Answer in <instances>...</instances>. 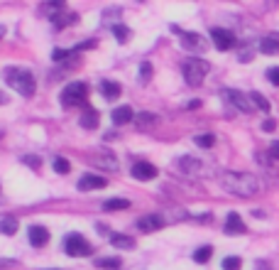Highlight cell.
Masks as SVG:
<instances>
[{
	"label": "cell",
	"instance_id": "obj_32",
	"mask_svg": "<svg viewBox=\"0 0 279 270\" xmlns=\"http://www.w3.org/2000/svg\"><path fill=\"white\" fill-rule=\"evenodd\" d=\"M240 265H242V260H240L237 256L223 258V270H240Z\"/></svg>",
	"mask_w": 279,
	"mask_h": 270
},
{
	"label": "cell",
	"instance_id": "obj_20",
	"mask_svg": "<svg viewBox=\"0 0 279 270\" xmlns=\"http://www.w3.org/2000/svg\"><path fill=\"white\" fill-rule=\"evenodd\" d=\"M17 226H20L17 216H3V219H0V233H3V236L17 233Z\"/></svg>",
	"mask_w": 279,
	"mask_h": 270
},
{
	"label": "cell",
	"instance_id": "obj_15",
	"mask_svg": "<svg viewBox=\"0 0 279 270\" xmlns=\"http://www.w3.org/2000/svg\"><path fill=\"white\" fill-rule=\"evenodd\" d=\"M88 160L100 165V167H106V170H118V160H115V155H111V153H96V155L88 157Z\"/></svg>",
	"mask_w": 279,
	"mask_h": 270
},
{
	"label": "cell",
	"instance_id": "obj_24",
	"mask_svg": "<svg viewBox=\"0 0 279 270\" xmlns=\"http://www.w3.org/2000/svg\"><path fill=\"white\" fill-rule=\"evenodd\" d=\"M123 260L120 258H98L96 260V268H103V270H120Z\"/></svg>",
	"mask_w": 279,
	"mask_h": 270
},
{
	"label": "cell",
	"instance_id": "obj_16",
	"mask_svg": "<svg viewBox=\"0 0 279 270\" xmlns=\"http://www.w3.org/2000/svg\"><path fill=\"white\" fill-rule=\"evenodd\" d=\"M132 118H135V113H132L130 106H118V108L113 111V123H115V126H125Z\"/></svg>",
	"mask_w": 279,
	"mask_h": 270
},
{
	"label": "cell",
	"instance_id": "obj_34",
	"mask_svg": "<svg viewBox=\"0 0 279 270\" xmlns=\"http://www.w3.org/2000/svg\"><path fill=\"white\" fill-rule=\"evenodd\" d=\"M267 79L274 86H279V67H269V69H267Z\"/></svg>",
	"mask_w": 279,
	"mask_h": 270
},
{
	"label": "cell",
	"instance_id": "obj_7",
	"mask_svg": "<svg viewBox=\"0 0 279 270\" xmlns=\"http://www.w3.org/2000/svg\"><path fill=\"white\" fill-rule=\"evenodd\" d=\"M223 99L230 101L237 111H242V113H250L252 108H255V106H252V101H250V96H245L242 91H235V88H225Z\"/></svg>",
	"mask_w": 279,
	"mask_h": 270
},
{
	"label": "cell",
	"instance_id": "obj_2",
	"mask_svg": "<svg viewBox=\"0 0 279 270\" xmlns=\"http://www.w3.org/2000/svg\"><path fill=\"white\" fill-rule=\"evenodd\" d=\"M5 84L15 88L20 96H34V76L27 69H20V67H8L5 69Z\"/></svg>",
	"mask_w": 279,
	"mask_h": 270
},
{
	"label": "cell",
	"instance_id": "obj_36",
	"mask_svg": "<svg viewBox=\"0 0 279 270\" xmlns=\"http://www.w3.org/2000/svg\"><path fill=\"white\" fill-rule=\"evenodd\" d=\"M91 47H96V40H88V42H81L74 52H84V49H91Z\"/></svg>",
	"mask_w": 279,
	"mask_h": 270
},
{
	"label": "cell",
	"instance_id": "obj_8",
	"mask_svg": "<svg viewBox=\"0 0 279 270\" xmlns=\"http://www.w3.org/2000/svg\"><path fill=\"white\" fill-rule=\"evenodd\" d=\"M174 32H179L182 35V47L184 49H191V52H206V40L201 37V35H196V32H182L179 27H171Z\"/></svg>",
	"mask_w": 279,
	"mask_h": 270
},
{
	"label": "cell",
	"instance_id": "obj_29",
	"mask_svg": "<svg viewBox=\"0 0 279 270\" xmlns=\"http://www.w3.org/2000/svg\"><path fill=\"white\" fill-rule=\"evenodd\" d=\"M194 140H196V145H198V147H213V145H216V135L206 133V135H196Z\"/></svg>",
	"mask_w": 279,
	"mask_h": 270
},
{
	"label": "cell",
	"instance_id": "obj_22",
	"mask_svg": "<svg viewBox=\"0 0 279 270\" xmlns=\"http://www.w3.org/2000/svg\"><path fill=\"white\" fill-rule=\"evenodd\" d=\"M111 246L115 248H135V238L132 236H125V233H111Z\"/></svg>",
	"mask_w": 279,
	"mask_h": 270
},
{
	"label": "cell",
	"instance_id": "obj_38",
	"mask_svg": "<svg viewBox=\"0 0 279 270\" xmlns=\"http://www.w3.org/2000/svg\"><path fill=\"white\" fill-rule=\"evenodd\" d=\"M25 162L32 165V167H40V165H42V160H40V157H25Z\"/></svg>",
	"mask_w": 279,
	"mask_h": 270
},
{
	"label": "cell",
	"instance_id": "obj_40",
	"mask_svg": "<svg viewBox=\"0 0 279 270\" xmlns=\"http://www.w3.org/2000/svg\"><path fill=\"white\" fill-rule=\"evenodd\" d=\"M3 37H5V27L0 25V40H3Z\"/></svg>",
	"mask_w": 279,
	"mask_h": 270
},
{
	"label": "cell",
	"instance_id": "obj_21",
	"mask_svg": "<svg viewBox=\"0 0 279 270\" xmlns=\"http://www.w3.org/2000/svg\"><path fill=\"white\" fill-rule=\"evenodd\" d=\"M100 91H103V96L108 101L118 99L120 96V91H123V86L118 84V81H100Z\"/></svg>",
	"mask_w": 279,
	"mask_h": 270
},
{
	"label": "cell",
	"instance_id": "obj_14",
	"mask_svg": "<svg viewBox=\"0 0 279 270\" xmlns=\"http://www.w3.org/2000/svg\"><path fill=\"white\" fill-rule=\"evenodd\" d=\"M98 118H100V113H98L96 108H91V106H86V111H84V115H81V128H86V130H93V128H98Z\"/></svg>",
	"mask_w": 279,
	"mask_h": 270
},
{
	"label": "cell",
	"instance_id": "obj_4",
	"mask_svg": "<svg viewBox=\"0 0 279 270\" xmlns=\"http://www.w3.org/2000/svg\"><path fill=\"white\" fill-rule=\"evenodd\" d=\"M86 99H88V86L84 81H71L61 91V103L66 108H71V106H86Z\"/></svg>",
	"mask_w": 279,
	"mask_h": 270
},
{
	"label": "cell",
	"instance_id": "obj_18",
	"mask_svg": "<svg viewBox=\"0 0 279 270\" xmlns=\"http://www.w3.org/2000/svg\"><path fill=\"white\" fill-rule=\"evenodd\" d=\"M159 123V115H154V113H137L135 115V126H137L140 130H150L154 128Z\"/></svg>",
	"mask_w": 279,
	"mask_h": 270
},
{
	"label": "cell",
	"instance_id": "obj_35",
	"mask_svg": "<svg viewBox=\"0 0 279 270\" xmlns=\"http://www.w3.org/2000/svg\"><path fill=\"white\" fill-rule=\"evenodd\" d=\"M267 155L272 157V160H279V140H274L269 145V153H267Z\"/></svg>",
	"mask_w": 279,
	"mask_h": 270
},
{
	"label": "cell",
	"instance_id": "obj_10",
	"mask_svg": "<svg viewBox=\"0 0 279 270\" xmlns=\"http://www.w3.org/2000/svg\"><path fill=\"white\" fill-rule=\"evenodd\" d=\"M162 226H164V216H159V214H147V216H142L137 221L140 231H157Z\"/></svg>",
	"mask_w": 279,
	"mask_h": 270
},
{
	"label": "cell",
	"instance_id": "obj_31",
	"mask_svg": "<svg viewBox=\"0 0 279 270\" xmlns=\"http://www.w3.org/2000/svg\"><path fill=\"white\" fill-rule=\"evenodd\" d=\"M150 76H152V64H150V62H142V64H140V81L147 84Z\"/></svg>",
	"mask_w": 279,
	"mask_h": 270
},
{
	"label": "cell",
	"instance_id": "obj_13",
	"mask_svg": "<svg viewBox=\"0 0 279 270\" xmlns=\"http://www.w3.org/2000/svg\"><path fill=\"white\" fill-rule=\"evenodd\" d=\"M225 233H245V224H242V216L235 212L228 214L225 219Z\"/></svg>",
	"mask_w": 279,
	"mask_h": 270
},
{
	"label": "cell",
	"instance_id": "obj_41",
	"mask_svg": "<svg viewBox=\"0 0 279 270\" xmlns=\"http://www.w3.org/2000/svg\"><path fill=\"white\" fill-rule=\"evenodd\" d=\"M5 101H8L5 99V94H0V103H5Z\"/></svg>",
	"mask_w": 279,
	"mask_h": 270
},
{
	"label": "cell",
	"instance_id": "obj_39",
	"mask_svg": "<svg viewBox=\"0 0 279 270\" xmlns=\"http://www.w3.org/2000/svg\"><path fill=\"white\" fill-rule=\"evenodd\" d=\"M15 260H8V258H0V268H13Z\"/></svg>",
	"mask_w": 279,
	"mask_h": 270
},
{
	"label": "cell",
	"instance_id": "obj_23",
	"mask_svg": "<svg viewBox=\"0 0 279 270\" xmlns=\"http://www.w3.org/2000/svg\"><path fill=\"white\" fill-rule=\"evenodd\" d=\"M52 22H54V25H56V29H61V27H69V25H76V22H79V15H76V13L54 15V17H52Z\"/></svg>",
	"mask_w": 279,
	"mask_h": 270
},
{
	"label": "cell",
	"instance_id": "obj_6",
	"mask_svg": "<svg viewBox=\"0 0 279 270\" xmlns=\"http://www.w3.org/2000/svg\"><path fill=\"white\" fill-rule=\"evenodd\" d=\"M211 40H213V47L216 49H221V52H228V49H233L237 44L235 35L230 32V29H223V27H213L211 29Z\"/></svg>",
	"mask_w": 279,
	"mask_h": 270
},
{
	"label": "cell",
	"instance_id": "obj_3",
	"mask_svg": "<svg viewBox=\"0 0 279 270\" xmlns=\"http://www.w3.org/2000/svg\"><path fill=\"white\" fill-rule=\"evenodd\" d=\"M182 71H184V79H186L189 86H201L203 79H206V74L211 71V64L206 59H186Z\"/></svg>",
	"mask_w": 279,
	"mask_h": 270
},
{
	"label": "cell",
	"instance_id": "obj_9",
	"mask_svg": "<svg viewBox=\"0 0 279 270\" xmlns=\"http://www.w3.org/2000/svg\"><path fill=\"white\" fill-rule=\"evenodd\" d=\"M132 177L140 179V182H147V179H154L157 177V167L152 162H145V160H137L132 165Z\"/></svg>",
	"mask_w": 279,
	"mask_h": 270
},
{
	"label": "cell",
	"instance_id": "obj_17",
	"mask_svg": "<svg viewBox=\"0 0 279 270\" xmlns=\"http://www.w3.org/2000/svg\"><path fill=\"white\" fill-rule=\"evenodd\" d=\"M260 52L262 54H277L279 52V35H267L260 40Z\"/></svg>",
	"mask_w": 279,
	"mask_h": 270
},
{
	"label": "cell",
	"instance_id": "obj_26",
	"mask_svg": "<svg viewBox=\"0 0 279 270\" xmlns=\"http://www.w3.org/2000/svg\"><path fill=\"white\" fill-rule=\"evenodd\" d=\"M113 35H115V40L120 44H125L127 40H130V29H127L125 25H113Z\"/></svg>",
	"mask_w": 279,
	"mask_h": 270
},
{
	"label": "cell",
	"instance_id": "obj_30",
	"mask_svg": "<svg viewBox=\"0 0 279 270\" xmlns=\"http://www.w3.org/2000/svg\"><path fill=\"white\" fill-rule=\"evenodd\" d=\"M54 170L59 172V174H69V172H71L69 160H66V157H56V160H54Z\"/></svg>",
	"mask_w": 279,
	"mask_h": 270
},
{
	"label": "cell",
	"instance_id": "obj_37",
	"mask_svg": "<svg viewBox=\"0 0 279 270\" xmlns=\"http://www.w3.org/2000/svg\"><path fill=\"white\" fill-rule=\"evenodd\" d=\"M274 128H277V121H265V123H262V130H265V133H272Z\"/></svg>",
	"mask_w": 279,
	"mask_h": 270
},
{
	"label": "cell",
	"instance_id": "obj_11",
	"mask_svg": "<svg viewBox=\"0 0 279 270\" xmlns=\"http://www.w3.org/2000/svg\"><path fill=\"white\" fill-rule=\"evenodd\" d=\"M108 185L103 177H96V174H84L81 179H79V189L81 192H88V189H103V187Z\"/></svg>",
	"mask_w": 279,
	"mask_h": 270
},
{
	"label": "cell",
	"instance_id": "obj_19",
	"mask_svg": "<svg viewBox=\"0 0 279 270\" xmlns=\"http://www.w3.org/2000/svg\"><path fill=\"white\" fill-rule=\"evenodd\" d=\"M179 170L186 172V174H196V172H201V162L194 160L191 155H182L179 157Z\"/></svg>",
	"mask_w": 279,
	"mask_h": 270
},
{
	"label": "cell",
	"instance_id": "obj_28",
	"mask_svg": "<svg viewBox=\"0 0 279 270\" xmlns=\"http://www.w3.org/2000/svg\"><path fill=\"white\" fill-rule=\"evenodd\" d=\"M211 256H213V248H211V246H203V248H198L194 253V260L196 263H208Z\"/></svg>",
	"mask_w": 279,
	"mask_h": 270
},
{
	"label": "cell",
	"instance_id": "obj_27",
	"mask_svg": "<svg viewBox=\"0 0 279 270\" xmlns=\"http://www.w3.org/2000/svg\"><path fill=\"white\" fill-rule=\"evenodd\" d=\"M250 101H252V106H257V108H262V111H269V101H267L260 91H252Z\"/></svg>",
	"mask_w": 279,
	"mask_h": 270
},
{
	"label": "cell",
	"instance_id": "obj_33",
	"mask_svg": "<svg viewBox=\"0 0 279 270\" xmlns=\"http://www.w3.org/2000/svg\"><path fill=\"white\" fill-rule=\"evenodd\" d=\"M74 54H76L74 49H54V52H52V59H54V62H64L66 57H74Z\"/></svg>",
	"mask_w": 279,
	"mask_h": 270
},
{
	"label": "cell",
	"instance_id": "obj_1",
	"mask_svg": "<svg viewBox=\"0 0 279 270\" xmlns=\"http://www.w3.org/2000/svg\"><path fill=\"white\" fill-rule=\"evenodd\" d=\"M218 182L225 192L235 194V197H255L257 192H262V179L248 174V172H221Z\"/></svg>",
	"mask_w": 279,
	"mask_h": 270
},
{
	"label": "cell",
	"instance_id": "obj_12",
	"mask_svg": "<svg viewBox=\"0 0 279 270\" xmlns=\"http://www.w3.org/2000/svg\"><path fill=\"white\" fill-rule=\"evenodd\" d=\"M47 241H49V231L44 226H29V243L32 246H37V248H42V246H47Z\"/></svg>",
	"mask_w": 279,
	"mask_h": 270
},
{
	"label": "cell",
	"instance_id": "obj_25",
	"mask_svg": "<svg viewBox=\"0 0 279 270\" xmlns=\"http://www.w3.org/2000/svg\"><path fill=\"white\" fill-rule=\"evenodd\" d=\"M127 206H130V201L127 199H108L103 204L106 212H118V209H127Z\"/></svg>",
	"mask_w": 279,
	"mask_h": 270
},
{
	"label": "cell",
	"instance_id": "obj_5",
	"mask_svg": "<svg viewBox=\"0 0 279 270\" xmlns=\"http://www.w3.org/2000/svg\"><path fill=\"white\" fill-rule=\"evenodd\" d=\"M64 248H66V253L69 256H79V258H84V256H91V243L86 241L81 233H71L69 238H66V243H64Z\"/></svg>",
	"mask_w": 279,
	"mask_h": 270
}]
</instances>
